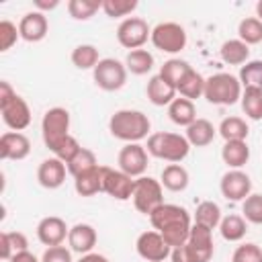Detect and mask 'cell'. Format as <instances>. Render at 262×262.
Listing matches in <instances>:
<instances>
[{
    "mask_svg": "<svg viewBox=\"0 0 262 262\" xmlns=\"http://www.w3.org/2000/svg\"><path fill=\"white\" fill-rule=\"evenodd\" d=\"M149 221L154 229L162 233V237L166 239L170 248H178L186 244L190 235V227H192L188 211L180 205H170V203H164L162 207H158L149 215Z\"/></svg>",
    "mask_w": 262,
    "mask_h": 262,
    "instance_id": "obj_1",
    "label": "cell"
},
{
    "mask_svg": "<svg viewBox=\"0 0 262 262\" xmlns=\"http://www.w3.org/2000/svg\"><path fill=\"white\" fill-rule=\"evenodd\" d=\"M149 127H151V123H149L147 115L141 111H133V108H121L108 121L111 135L121 141H127V143H137L143 137H147Z\"/></svg>",
    "mask_w": 262,
    "mask_h": 262,
    "instance_id": "obj_2",
    "label": "cell"
},
{
    "mask_svg": "<svg viewBox=\"0 0 262 262\" xmlns=\"http://www.w3.org/2000/svg\"><path fill=\"white\" fill-rule=\"evenodd\" d=\"M147 154L158 158V160H164V162H170V164H178L182 162L188 151H190V143L184 135L180 133H168V131H160V133H151L147 137Z\"/></svg>",
    "mask_w": 262,
    "mask_h": 262,
    "instance_id": "obj_3",
    "label": "cell"
},
{
    "mask_svg": "<svg viewBox=\"0 0 262 262\" xmlns=\"http://www.w3.org/2000/svg\"><path fill=\"white\" fill-rule=\"evenodd\" d=\"M211 104H235L242 98V84L239 78L219 72L205 80V94Z\"/></svg>",
    "mask_w": 262,
    "mask_h": 262,
    "instance_id": "obj_4",
    "label": "cell"
},
{
    "mask_svg": "<svg viewBox=\"0 0 262 262\" xmlns=\"http://www.w3.org/2000/svg\"><path fill=\"white\" fill-rule=\"evenodd\" d=\"M43 143L49 151H55L70 137V113L61 106H53L43 115L41 121Z\"/></svg>",
    "mask_w": 262,
    "mask_h": 262,
    "instance_id": "obj_5",
    "label": "cell"
},
{
    "mask_svg": "<svg viewBox=\"0 0 262 262\" xmlns=\"http://www.w3.org/2000/svg\"><path fill=\"white\" fill-rule=\"evenodd\" d=\"M133 205L139 213L151 215L158 207L164 205V190L162 182L151 178V176H139L135 178V188H133Z\"/></svg>",
    "mask_w": 262,
    "mask_h": 262,
    "instance_id": "obj_6",
    "label": "cell"
},
{
    "mask_svg": "<svg viewBox=\"0 0 262 262\" xmlns=\"http://www.w3.org/2000/svg\"><path fill=\"white\" fill-rule=\"evenodd\" d=\"M151 43L164 53H178L186 47V31L178 23H160L151 29Z\"/></svg>",
    "mask_w": 262,
    "mask_h": 262,
    "instance_id": "obj_7",
    "label": "cell"
},
{
    "mask_svg": "<svg viewBox=\"0 0 262 262\" xmlns=\"http://www.w3.org/2000/svg\"><path fill=\"white\" fill-rule=\"evenodd\" d=\"M92 72H94L96 86L106 90V92H115V90L123 88L125 82H127V68H125V63H121L119 59H113V57L100 59L98 66Z\"/></svg>",
    "mask_w": 262,
    "mask_h": 262,
    "instance_id": "obj_8",
    "label": "cell"
},
{
    "mask_svg": "<svg viewBox=\"0 0 262 262\" xmlns=\"http://www.w3.org/2000/svg\"><path fill=\"white\" fill-rule=\"evenodd\" d=\"M149 37H151V29L139 16H129L117 27V41L125 49H131V51L133 49H141L147 43Z\"/></svg>",
    "mask_w": 262,
    "mask_h": 262,
    "instance_id": "obj_9",
    "label": "cell"
},
{
    "mask_svg": "<svg viewBox=\"0 0 262 262\" xmlns=\"http://www.w3.org/2000/svg\"><path fill=\"white\" fill-rule=\"evenodd\" d=\"M137 254L147 260V262H164L170 254H172V248L166 244V239L162 237L160 231H143L139 237H137Z\"/></svg>",
    "mask_w": 262,
    "mask_h": 262,
    "instance_id": "obj_10",
    "label": "cell"
},
{
    "mask_svg": "<svg viewBox=\"0 0 262 262\" xmlns=\"http://www.w3.org/2000/svg\"><path fill=\"white\" fill-rule=\"evenodd\" d=\"M117 162L121 172L129 174L131 178H139L147 168V149L139 143H127L121 147Z\"/></svg>",
    "mask_w": 262,
    "mask_h": 262,
    "instance_id": "obj_11",
    "label": "cell"
},
{
    "mask_svg": "<svg viewBox=\"0 0 262 262\" xmlns=\"http://www.w3.org/2000/svg\"><path fill=\"white\" fill-rule=\"evenodd\" d=\"M219 188L227 201L237 203V201H246L252 194V180L242 170H229L223 174Z\"/></svg>",
    "mask_w": 262,
    "mask_h": 262,
    "instance_id": "obj_12",
    "label": "cell"
},
{
    "mask_svg": "<svg viewBox=\"0 0 262 262\" xmlns=\"http://www.w3.org/2000/svg\"><path fill=\"white\" fill-rule=\"evenodd\" d=\"M186 246L194 258V262H209L213 258L215 246H213V229L194 223L190 227V235L186 239Z\"/></svg>",
    "mask_w": 262,
    "mask_h": 262,
    "instance_id": "obj_13",
    "label": "cell"
},
{
    "mask_svg": "<svg viewBox=\"0 0 262 262\" xmlns=\"http://www.w3.org/2000/svg\"><path fill=\"white\" fill-rule=\"evenodd\" d=\"M0 113H2L4 125L10 127L12 131H23L31 123V108H29L27 100L18 94L14 98H10L8 102L0 104Z\"/></svg>",
    "mask_w": 262,
    "mask_h": 262,
    "instance_id": "obj_14",
    "label": "cell"
},
{
    "mask_svg": "<svg viewBox=\"0 0 262 262\" xmlns=\"http://www.w3.org/2000/svg\"><path fill=\"white\" fill-rule=\"evenodd\" d=\"M70 229L66 225V221L61 217H55V215H49V217H43L37 225V237L43 246L47 248H53V246H61L63 239L68 237Z\"/></svg>",
    "mask_w": 262,
    "mask_h": 262,
    "instance_id": "obj_15",
    "label": "cell"
},
{
    "mask_svg": "<svg viewBox=\"0 0 262 262\" xmlns=\"http://www.w3.org/2000/svg\"><path fill=\"white\" fill-rule=\"evenodd\" d=\"M47 31H49V23H47V16L45 12H39V10H33V12H27L20 23H18V33H20V39L29 41V43H39L47 37Z\"/></svg>",
    "mask_w": 262,
    "mask_h": 262,
    "instance_id": "obj_16",
    "label": "cell"
},
{
    "mask_svg": "<svg viewBox=\"0 0 262 262\" xmlns=\"http://www.w3.org/2000/svg\"><path fill=\"white\" fill-rule=\"evenodd\" d=\"M31 154V141L20 131H6L0 137V158L2 160H25Z\"/></svg>",
    "mask_w": 262,
    "mask_h": 262,
    "instance_id": "obj_17",
    "label": "cell"
},
{
    "mask_svg": "<svg viewBox=\"0 0 262 262\" xmlns=\"http://www.w3.org/2000/svg\"><path fill=\"white\" fill-rule=\"evenodd\" d=\"M66 172H68V166L59 158H47L37 168V180L43 188L53 190L66 182Z\"/></svg>",
    "mask_w": 262,
    "mask_h": 262,
    "instance_id": "obj_18",
    "label": "cell"
},
{
    "mask_svg": "<svg viewBox=\"0 0 262 262\" xmlns=\"http://www.w3.org/2000/svg\"><path fill=\"white\" fill-rule=\"evenodd\" d=\"M133 188H135V180L121 172V170H106V178H104V192L117 201H127L133 196Z\"/></svg>",
    "mask_w": 262,
    "mask_h": 262,
    "instance_id": "obj_19",
    "label": "cell"
},
{
    "mask_svg": "<svg viewBox=\"0 0 262 262\" xmlns=\"http://www.w3.org/2000/svg\"><path fill=\"white\" fill-rule=\"evenodd\" d=\"M108 166H96L82 176L74 178V188L80 196H94L96 192H104V178Z\"/></svg>",
    "mask_w": 262,
    "mask_h": 262,
    "instance_id": "obj_20",
    "label": "cell"
},
{
    "mask_svg": "<svg viewBox=\"0 0 262 262\" xmlns=\"http://www.w3.org/2000/svg\"><path fill=\"white\" fill-rule=\"evenodd\" d=\"M68 244H70L72 252H78L82 256L90 254L92 248L96 246V229L88 223H76L74 227H70Z\"/></svg>",
    "mask_w": 262,
    "mask_h": 262,
    "instance_id": "obj_21",
    "label": "cell"
},
{
    "mask_svg": "<svg viewBox=\"0 0 262 262\" xmlns=\"http://www.w3.org/2000/svg\"><path fill=\"white\" fill-rule=\"evenodd\" d=\"M145 94H147V100L151 104L164 106V104H170L176 98V88L158 74V76H151L149 78V82L145 86Z\"/></svg>",
    "mask_w": 262,
    "mask_h": 262,
    "instance_id": "obj_22",
    "label": "cell"
},
{
    "mask_svg": "<svg viewBox=\"0 0 262 262\" xmlns=\"http://www.w3.org/2000/svg\"><path fill=\"white\" fill-rule=\"evenodd\" d=\"M168 117L174 125H180V127H188L190 123L196 121V108H194V102L188 100V98H174L170 104H168Z\"/></svg>",
    "mask_w": 262,
    "mask_h": 262,
    "instance_id": "obj_23",
    "label": "cell"
},
{
    "mask_svg": "<svg viewBox=\"0 0 262 262\" xmlns=\"http://www.w3.org/2000/svg\"><path fill=\"white\" fill-rule=\"evenodd\" d=\"M184 137L188 139L190 145H194V147H205V145H209V143L215 139V127H213V123L207 121V119H196L194 123H190V125L186 127V135H184Z\"/></svg>",
    "mask_w": 262,
    "mask_h": 262,
    "instance_id": "obj_24",
    "label": "cell"
},
{
    "mask_svg": "<svg viewBox=\"0 0 262 262\" xmlns=\"http://www.w3.org/2000/svg\"><path fill=\"white\" fill-rule=\"evenodd\" d=\"M29 250V239L23 231H2L0 233V258L10 260L14 254Z\"/></svg>",
    "mask_w": 262,
    "mask_h": 262,
    "instance_id": "obj_25",
    "label": "cell"
},
{
    "mask_svg": "<svg viewBox=\"0 0 262 262\" xmlns=\"http://www.w3.org/2000/svg\"><path fill=\"white\" fill-rule=\"evenodd\" d=\"M221 158L229 168L239 170L250 160V147L246 141H225L221 149Z\"/></svg>",
    "mask_w": 262,
    "mask_h": 262,
    "instance_id": "obj_26",
    "label": "cell"
},
{
    "mask_svg": "<svg viewBox=\"0 0 262 262\" xmlns=\"http://www.w3.org/2000/svg\"><path fill=\"white\" fill-rule=\"evenodd\" d=\"M162 186L172 192H182L188 186V172L180 164H168L162 170Z\"/></svg>",
    "mask_w": 262,
    "mask_h": 262,
    "instance_id": "obj_27",
    "label": "cell"
},
{
    "mask_svg": "<svg viewBox=\"0 0 262 262\" xmlns=\"http://www.w3.org/2000/svg\"><path fill=\"white\" fill-rule=\"evenodd\" d=\"M219 55L229 66H244L248 61V57H250V47L239 39H229V41H225L221 45Z\"/></svg>",
    "mask_w": 262,
    "mask_h": 262,
    "instance_id": "obj_28",
    "label": "cell"
},
{
    "mask_svg": "<svg viewBox=\"0 0 262 262\" xmlns=\"http://www.w3.org/2000/svg\"><path fill=\"white\" fill-rule=\"evenodd\" d=\"M176 92H180V96H182V98L194 100V98H199V96H203V94H205V78H203L196 70H192V68H190V70L186 72V76L178 82Z\"/></svg>",
    "mask_w": 262,
    "mask_h": 262,
    "instance_id": "obj_29",
    "label": "cell"
},
{
    "mask_svg": "<svg viewBox=\"0 0 262 262\" xmlns=\"http://www.w3.org/2000/svg\"><path fill=\"white\" fill-rule=\"evenodd\" d=\"M250 129L242 117H225L219 125V135L225 141H246Z\"/></svg>",
    "mask_w": 262,
    "mask_h": 262,
    "instance_id": "obj_30",
    "label": "cell"
},
{
    "mask_svg": "<svg viewBox=\"0 0 262 262\" xmlns=\"http://www.w3.org/2000/svg\"><path fill=\"white\" fill-rule=\"evenodd\" d=\"M125 68H127V72L135 74V76H143V74L151 72V68H154V55L147 49H133L125 57Z\"/></svg>",
    "mask_w": 262,
    "mask_h": 262,
    "instance_id": "obj_31",
    "label": "cell"
},
{
    "mask_svg": "<svg viewBox=\"0 0 262 262\" xmlns=\"http://www.w3.org/2000/svg\"><path fill=\"white\" fill-rule=\"evenodd\" d=\"M221 219H223V215H221V207L217 203H213V201L199 203V207L194 211V223L205 225L209 229H215V227H219Z\"/></svg>",
    "mask_w": 262,
    "mask_h": 262,
    "instance_id": "obj_32",
    "label": "cell"
},
{
    "mask_svg": "<svg viewBox=\"0 0 262 262\" xmlns=\"http://www.w3.org/2000/svg\"><path fill=\"white\" fill-rule=\"evenodd\" d=\"M219 231H221V237L223 239H227V242H239V239H244V235L248 231V225H246V219L242 215H227V217L221 219Z\"/></svg>",
    "mask_w": 262,
    "mask_h": 262,
    "instance_id": "obj_33",
    "label": "cell"
},
{
    "mask_svg": "<svg viewBox=\"0 0 262 262\" xmlns=\"http://www.w3.org/2000/svg\"><path fill=\"white\" fill-rule=\"evenodd\" d=\"M66 166H68V172H70L74 178H78V176H82L84 172L96 168L98 162H96V156H94L92 149H88V147H80V151H78Z\"/></svg>",
    "mask_w": 262,
    "mask_h": 262,
    "instance_id": "obj_34",
    "label": "cell"
},
{
    "mask_svg": "<svg viewBox=\"0 0 262 262\" xmlns=\"http://www.w3.org/2000/svg\"><path fill=\"white\" fill-rule=\"evenodd\" d=\"M237 35H239V41H244L248 47L260 43L262 41V20H258L256 16L242 18L237 25Z\"/></svg>",
    "mask_w": 262,
    "mask_h": 262,
    "instance_id": "obj_35",
    "label": "cell"
},
{
    "mask_svg": "<svg viewBox=\"0 0 262 262\" xmlns=\"http://www.w3.org/2000/svg\"><path fill=\"white\" fill-rule=\"evenodd\" d=\"M242 111L246 113V117H250L252 121H260L262 119V90L258 88H246L242 92Z\"/></svg>",
    "mask_w": 262,
    "mask_h": 262,
    "instance_id": "obj_36",
    "label": "cell"
},
{
    "mask_svg": "<svg viewBox=\"0 0 262 262\" xmlns=\"http://www.w3.org/2000/svg\"><path fill=\"white\" fill-rule=\"evenodd\" d=\"M98 61V49L94 45H78L72 51V63L78 70H94Z\"/></svg>",
    "mask_w": 262,
    "mask_h": 262,
    "instance_id": "obj_37",
    "label": "cell"
},
{
    "mask_svg": "<svg viewBox=\"0 0 262 262\" xmlns=\"http://www.w3.org/2000/svg\"><path fill=\"white\" fill-rule=\"evenodd\" d=\"M190 70V66H188V61H184V59H178V57H172V59H168V61H164V66L160 68V76L166 80V82H170L174 88L178 86V82L186 76V72Z\"/></svg>",
    "mask_w": 262,
    "mask_h": 262,
    "instance_id": "obj_38",
    "label": "cell"
},
{
    "mask_svg": "<svg viewBox=\"0 0 262 262\" xmlns=\"http://www.w3.org/2000/svg\"><path fill=\"white\" fill-rule=\"evenodd\" d=\"M239 84H244L246 88L262 90V59L246 61L239 68Z\"/></svg>",
    "mask_w": 262,
    "mask_h": 262,
    "instance_id": "obj_39",
    "label": "cell"
},
{
    "mask_svg": "<svg viewBox=\"0 0 262 262\" xmlns=\"http://www.w3.org/2000/svg\"><path fill=\"white\" fill-rule=\"evenodd\" d=\"M98 8H102V2L98 0H70L68 2V12L76 20H88L90 16L96 14Z\"/></svg>",
    "mask_w": 262,
    "mask_h": 262,
    "instance_id": "obj_40",
    "label": "cell"
},
{
    "mask_svg": "<svg viewBox=\"0 0 262 262\" xmlns=\"http://www.w3.org/2000/svg\"><path fill=\"white\" fill-rule=\"evenodd\" d=\"M242 213L246 221L262 225V194H250L246 201H242Z\"/></svg>",
    "mask_w": 262,
    "mask_h": 262,
    "instance_id": "obj_41",
    "label": "cell"
},
{
    "mask_svg": "<svg viewBox=\"0 0 262 262\" xmlns=\"http://www.w3.org/2000/svg\"><path fill=\"white\" fill-rule=\"evenodd\" d=\"M137 8V0H104L102 2V10L106 16L111 18H121L131 14Z\"/></svg>",
    "mask_w": 262,
    "mask_h": 262,
    "instance_id": "obj_42",
    "label": "cell"
},
{
    "mask_svg": "<svg viewBox=\"0 0 262 262\" xmlns=\"http://www.w3.org/2000/svg\"><path fill=\"white\" fill-rule=\"evenodd\" d=\"M231 262H262V250L256 244H242L235 248Z\"/></svg>",
    "mask_w": 262,
    "mask_h": 262,
    "instance_id": "obj_43",
    "label": "cell"
},
{
    "mask_svg": "<svg viewBox=\"0 0 262 262\" xmlns=\"http://www.w3.org/2000/svg\"><path fill=\"white\" fill-rule=\"evenodd\" d=\"M20 37L16 25H12L10 20H0V51H8L16 39Z\"/></svg>",
    "mask_w": 262,
    "mask_h": 262,
    "instance_id": "obj_44",
    "label": "cell"
},
{
    "mask_svg": "<svg viewBox=\"0 0 262 262\" xmlns=\"http://www.w3.org/2000/svg\"><path fill=\"white\" fill-rule=\"evenodd\" d=\"M41 262H72V252L66 246H53L43 252Z\"/></svg>",
    "mask_w": 262,
    "mask_h": 262,
    "instance_id": "obj_45",
    "label": "cell"
},
{
    "mask_svg": "<svg viewBox=\"0 0 262 262\" xmlns=\"http://www.w3.org/2000/svg\"><path fill=\"white\" fill-rule=\"evenodd\" d=\"M170 258H172V262H194V258H192V254H190L186 244H182L178 248H172Z\"/></svg>",
    "mask_w": 262,
    "mask_h": 262,
    "instance_id": "obj_46",
    "label": "cell"
},
{
    "mask_svg": "<svg viewBox=\"0 0 262 262\" xmlns=\"http://www.w3.org/2000/svg\"><path fill=\"white\" fill-rule=\"evenodd\" d=\"M14 96H16V92L12 90V86H10L8 82H0V104L8 102V100L14 98Z\"/></svg>",
    "mask_w": 262,
    "mask_h": 262,
    "instance_id": "obj_47",
    "label": "cell"
},
{
    "mask_svg": "<svg viewBox=\"0 0 262 262\" xmlns=\"http://www.w3.org/2000/svg\"><path fill=\"white\" fill-rule=\"evenodd\" d=\"M8 262H41V260H37L35 258V254H31L29 250H25V252H18V254H14Z\"/></svg>",
    "mask_w": 262,
    "mask_h": 262,
    "instance_id": "obj_48",
    "label": "cell"
},
{
    "mask_svg": "<svg viewBox=\"0 0 262 262\" xmlns=\"http://www.w3.org/2000/svg\"><path fill=\"white\" fill-rule=\"evenodd\" d=\"M78 262H108V258L102 256V254H94V252H90V254H84Z\"/></svg>",
    "mask_w": 262,
    "mask_h": 262,
    "instance_id": "obj_49",
    "label": "cell"
},
{
    "mask_svg": "<svg viewBox=\"0 0 262 262\" xmlns=\"http://www.w3.org/2000/svg\"><path fill=\"white\" fill-rule=\"evenodd\" d=\"M57 4H59L57 0H49V2H47V0H35V6L39 8V12H43V10H51V8H55Z\"/></svg>",
    "mask_w": 262,
    "mask_h": 262,
    "instance_id": "obj_50",
    "label": "cell"
},
{
    "mask_svg": "<svg viewBox=\"0 0 262 262\" xmlns=\"http://www.w3.org/2000/svg\"><path fill=\"white\" fill-rule=\"evenodd\" d=\"M256 18H258V20H262V0L256 4Z\"/></svg>",
    "mask_w": 262,
    "mask_h": 262,
    "instance_id": "obj_51",
    "label": "cell"
}]
</instances>
